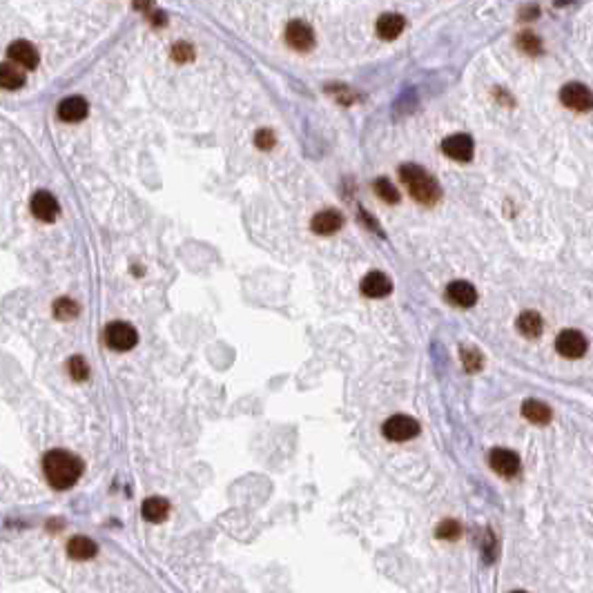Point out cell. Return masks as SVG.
Returning a JSON list of instances; mask_svg holds the SVG:
<instances>
[{
	"label": "cell",
	"instance_id": "obj_1",
	"mask_svg": "<svg viewBox=\"0 0 593 593\" xmlns=\"http://www.w3.org/2000/svg\"><path fill=\"white\" fill-rule=\"evenodd\" d=\"M42 471L54 488L67 491L83 476V459L65 449H54L42 459Z\"/></svg>",
	"mask_w": 593,
	"mask_h": 593
},
{
	"label": "cell",
	"instance_id": "obj_2",
	"mask_svg": "<svg viewBox=\"0 0 593 593\" xmlns=\"http://www.w3.org/2000/svg\"><path fill=\"white\" fill-rule=\"evenodd\" d=\"M399 179L404 181V185L408 188L410 197L418 199L420 203H435L442 197V190L437 185V181L433 176H428L424 172V168L413 166V163H406V166L399 168Z\"/></svg>",
	"mask_w": 593,
	"mask_h": 593
},
{
	"label": "cell",
	"instance_id": "obj_3",
	"mask_svg": "<svg viewBox=\"0 0 593 593\" xmlns=\"http://www.w3.org/2000/svg\"><path fill=\"white\" fill-rule=\"evenodd\" d=\"M105 344L118 352L132 350L139 344V333L134 326L127 321H112L105 328Z\"/></svg>",
	"mask_w": 593,
	"mask_h": 593
},
{
	"label": "cell",
	"instance_id": "obj_4",
	"mask_svg": "<svg viewBox=\"0 0 593 593\" xmlns=\"http://www.w3.org/2000/svg\"><path fill=\"white\" fill-rule=\"evenodd\" d=\"M560 100H562V105L573 110V112L593 110V94H591L589 87L582 85V83H569V85L562 87Z\"/></svg>",
	"mask_w": 593,
	"mask_h": 593
},
{
	"label": "cell",
	"instance_id": "obj_5",
	"mask_svg": "<svg viewBox=\"0 0 593 593\" xmlns=\"http://www.w3.org/2000/svg\"><path fill=\"white\" fill-rule=\"evenodd\" d=\"M381 431L391 442H406L420 433V424L413 418H408V415H393V418L384 422Z\"/></svg>",
	"mask_w": 593,
	"mask_h": 593
},
{
	"label": "cell",
	"instance_id": "obj_6",
	"mask_svg": "<svg viewBox=\"0 0 593 593\" xmlns=\"http://www.w3.org/2000/svg\"><path fill=\"white\" fill-rule=\"evenodd\" d=\"M555 348H558V352L562 355V357L580 359L587 352L589 344H587V337L580 330H562L555 339Z\"/></svg>",
	"mask_w": 593,
	"mask_h": 593
},
{
	"label": "cell",
	"instance_id": "obj_7",
	"mask_svg": "<svg viewBox=\"0 0 593 593\" xmlns=\"http://www.w3.org/2000/svg\"><path fill=\"white\" fill-rule=\"evenodd\" d=\"M488 464L502 478H515L520 471V457L511 449H493L488 455Z\"/></svg>",
	"mask_w": 593,
	"mask_h": 593
},
{
	"label": "cell",
	"instance_id": "obj_8",
	"mask_svg": "<svg viewBox=\"0 0 593 593\" xmlns=\"http://www.w3.org/2000/svg\"><path fill=\"white\" fill-rule=\"evenodd\" d=\"M32 214L42 221V224H52V221H56L58 212H61V207H58V201L54 195H50L47 190H38L36 195L32 197Z\"/></svg>",
	"mask_w": 593,
	"mask_h": 593
},
{
	"label": "cell",
	"instance_id": "obj_9",
	"mask_svg": "<svg viewBox=\"0 0 593 593\" xmlns=\"http://www.w3.org/2000/svg\"><path fill=\"white\" fill-rule=\"evenodd\" d=\"M286 40L296 52H308L315 47V34H313V29H310V25H306L304 21H292L286 27Z\"/></svg>",
	"mask_w": 593,
	"mask_h": 593
},
{
	"label": "cell",
	"instance_id": "obj_10",
	"mask_svg": "<svg viewBox=\"0 0 593 593\" xmlns=\"http://www.w3.org/2000/svg\"><path fill=\"white\" fill-rule=\"evenodd\" d=\"M442 150L449 159L466 163V161L473 159V139L468 134H453L449 139H444Z\"/></svg>",
	"mask_w": 593,
	"mask_h": 593
},
{
	"label": "cell",
	"instance_id": "obj_11",
	"mask_svg": "<svg viewBox=\"0 0 593 593\" xmlns=\"http://www.w3.org/2000/svg\"><path fill=\"white\" fill-rule=\"evenodd\" d=\"M391 292H393V281L379 270L368 272L362 281V294H366L368 299H381V296H388Z\"/></svg>",
	"mask_w": 593,
	"mask_h": 593
},
{
	"label": "cell",
	"instance_id": "obj_12",
	"mask_svg": "<svg viewBox=\"0 0 593 593\" xmlns=\"http://www.w3.org/2000/svg\"><path fill=\"white\" fill-rule=\"evenodd\" d=\"M7 56H9L11 63H16L23 69H34L38 65V52H36V47L32 45V42H27V40L11 42L9 50H7Z\"/></svg>",
	"mask_w": 593,
	"mask_h": 593
},
{
	"label": "cell",
	"instance_id": "obj_13",
	"mask_svg": "<svg viewBox=\"0 0 593 593\" xmlns=\"http://www.w3.org/2000/svg\"><path fill=\"white\" fill-rule=\"evenodd\" d=\"M447 299L455 304L457 308H471L478 301V290L468 281H453L447 288Z\"/></svg>",
	"mask_w": 593,
	"mask_h": 593
},
{
	"label": "cell",
	"instance_id": "obj_14",
	"mask_svg": "<svg viewBox=\"0 0 593 593\" xmlns=\"http://www.w3.org/2000/svg\"><path fill=\"white\" fill-rule=\"evenodd\" d=\"M90 112V105L83 96H69L65 100H61L58 105V118L65 123H81L83 118Z\"/></svg>",
	"mask_w": 593,
	"mask_h": 593
},
{
	"label": "cell",
	"instance_id": "obj_15",
	"mask_svg": "<svg viewBox=\"0 0 593 593\" xmlns=\"http://www.w3.org/2000/svg\"><path fill=\"white\" fill-rule=\"evenodd\" d=\"M344 226V217L339 214L337 210H321L319 214L313 217V224H310V228H313L315 234H321V236H328V234H335L339 232Z\"/></svg>",
	"mask_w": 593,
	"mask_h": 593
},
{
	"label": "cell",
	"instance_id": "obj_16",
	"mask_svg": "<svg viewBox=\"0 0 593 593\" xmlns=\"http://www.w3.org/2000/svg\"><path fill=\"white\" fill-rule=\"evenodd\" d=\"M141 513L147 522H152V524H159L163 520H168V515H170V502L166 497H147L143 502V507H141Z\"/></svg>",
	"mask_w": 593,
	"mask_h": 593
},
{
	"label": "cell",
	"instance_id": "obj_17",
	"mask_svg": "<svg viewBox=\"0 0 593 593\" xmlns=\"http://www.w3.org/2000/svg\"><path fill=\"white\" fill-rule=\"evenodd\" d=\"M25 85V71L16 63H0V90H21Z\"/></svg>",
	"mask_w": 593,
	"mask_h": 593
},
{
	"label": "cell",
	"instance_id": "obj_18",
	"mask_svg": "<svg viewBox=\"0 0 593 593\" xmlns=\"http://www.w3.org/2000/svg\"><path fill=\"white\" fill-rule=\"evenodd\" d=\"M404 32V18L399 13H384L377 21V36L384 40H395Z\"/></svg>",
	"mask_w": 593,
	"mask_h": 593
},
{
	"label": "cell",
	"instance_id": "obj_19",
	"mask_svg": "<svg viewBox=\"0 0 593 593\" xmlns=\"http://www.w3.org/2000/svg\"><path fill=\"white\" fill-rule=\"evenodd\" d=\"M96 553H98V546L90 538L76 536V538H71L69 544H67V555L71 560H92Z\"/></svg>",
	"mask_w": 593,
	"mask_h": 593
},
{
	"label": "cell",
	"instance_id": "obj_20",
	"mask_svg": "<svg viewBox=\"0 0 593 593\" xmlns=\"http://www.w3.org/2000/svg\"><path fill=\"white\" fill-rule=\"evenodd\" d=\"M522 415L531 424H548L553 418L551 408H548L544 402H538V399H526L522 404Z\"/></svg>",
	"mask_w": 593,
	"mask_h": 593
},
{
	"label": "cell",
	"instance_id": "obj_21",
	"mask_svg": "<svg viewBox=\"0 0 593 593\" xmlns=\"http://www.w3.org/2000/svg\"><path fill=\"white\" fill-rule=\"evenodd\" d=\"M542 317L536 313V310H526V313H522L520 317H517V330H520V335L529 337V339H536L540 337L542 333Z\"/></svg>",
	"mask_w": 593,
	"mask_h": 593
},
{
	"label": "cell",
	"instance_id": "obj_22",
	"mask_svg": "<svg viewBox=\"0 0 593 593\" xmlns=\"http://www.w3.org/2000/svg\"><path fill=\"white\" fill-rule=\"evenodd\" d=\"M79 315V304L69 299V296H61V299L54 301V317L61 321H69Z\"/></svg>",
	"mask_w": 593,
	"mask_h": 593
},
{
	"label": "cell",
	"instance_id": "obj_23",
	"mask_svg": "<svg viewBox=\"0 0 593 593\" xmlns=\"http://www.w3.org/2000/svg\"><path fill=\"white\" fill-rule=\"evenodd\" d=\"M67 373L71 375V379L85 381L87 377H90V366H87V362L81 357V355H74V357L67 362Z\"/></svg>",
	"mask_w": 593,
	"mask_h": 593
},
{
	"label": "cell",
	"instance_id": "obj_24",
	"mask_svg": "<svg viewBox=\"0 0 593 593\" xmlns=\"http://www.w3.org/2000/svg\"><path fill=\"white\" fill-rule=\"evenodd\" d=\"M375 195L379 197V199H384L386 203H399V192H397V188L388 181V179H377L375 181Z\"/></svg>",
	"mask_w": 593,
	"mask_h": 593
},
{
	"label": "cell",
	"instance_id": "obj_25",
	"mask_svg": "<svg viewBox=\"0 0 593 593\" xmlns=\"http://www.w3.org/2000/svg\"><path fill=\"white\" fill-rule=\"evenodd\" d=\"M462 362H464V368L468 370V373H478V370L482 368L484 364V357H482V352L478 348H473V346H464L462 348Z\"/></svg>",
	"mask_w": 593,
	"mask_h": 593
},
{
	"label": "cell",
	"instance_id": "obj_26",
	"mask_svg": "<svg viewBox=\"0 0 593 593\" xmlns=\"http://www.w3.org/2000/svg\"><path fill=\"white\" fill-rule=\"evenodd\" d=\"M517 45H520L526 54H540V50H542V42H540V38L536 36V34H531V32H524V34H520V38H517Z\"/></svg>",
	"mask_w": 593,
	"mask_h": 593
},
{
	"label": "cell",
	"instance_id": "obj_27",
	"mask_svg": "<svg viewBox=\"0 0 593 593\" xmlns=\"http://www.w3.org/2000/svg\"><path fill=\"white\" fill-rule=\"evenodd\" d=\"M459 536H462V526H459L455 520L442 522L437 529V538H442V540H457Z\"/></svg>",
	"mask_w": 593,
	"mask_h": 593
},
{
	"label": "cell",
	"instance_id": "obj_28",
	"mask_svg": "<svg viewBox=\"0 0 593 593\" xmlns=\"http://www.w3.org/2000/svg\"><path fill=\"white\" fill-rule=\"evenodd\" d=\"M172 58L176 63H188L195 58V50H192V45H188V42H176L172 47Z\"/></svg>",
	"mask_w": 593,
	"mask_h": 593
},
{
	"label": "cell",
	"instance_id": "obj_29",
	"mask_svg": "<svg viewBox=\"0 0 593 593\" xmlns=\"http://www.w3.org/2000/svg\"><path fill=\"white\" fill-rule=\"evenodd\" d=\"M255 143L259 150H272V145H275V134L270 129H259L257 132V137H255Z\"/></svg>",
	"mask_w": 593,
	"mask_h": 593
},
{
	"label": "cell",
	"instance_id": "obj_30",
	"mask_svg": "<svg viewBox=\"0 0 593 593\" xmlns=\"http://www.w3.org/2000/svg\"><path fill=\"white\" fill-rule=\"evenodd\" d=\"M134 7L145 11V13H152L154 9V0H134Z\"/></svg>",
	"mask_w": 593,
	"mask_h": 593
}]
</instances>
